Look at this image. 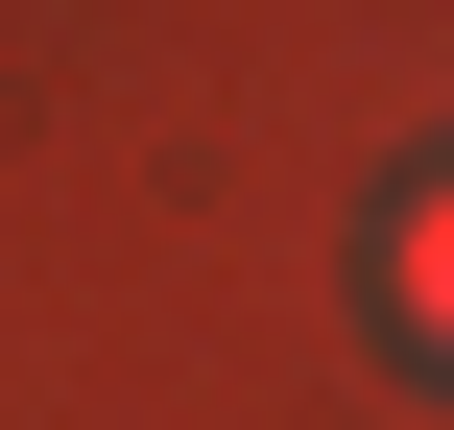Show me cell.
Returning a JSON list of instances; mask_svg holds the SVG:
<instances>
[{"label": "cell", "mask_w": 454, "mask_h": 430, "mask_svg": "<svg viewBox=\"0 0 454 430\" xmlns=\"http://www.w3.org/2000/svg\"><path fill=\"white\" fill-rule=\"evenodd\" d=\"M407 335H431V359H454V192H431V215H407Z\"/></svg>", "instance_id": "cell-1"}]
</instances>
